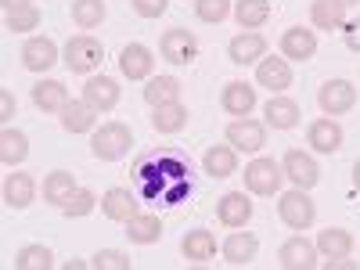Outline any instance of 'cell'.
Returning a JSON list of instances; mask_svg holds the SVG:
<instances>
[{
    "label": "cell",
    "mask_w": 360,
    "mask_h": 270,
    "mask_svg": "<svg viewBox=\"0 0 360 270\" xmlns=\"http://www.w3.org/2000/svg\"><path fill=\"white\" fill-rule=\"evenodd\" d=\"M130 144H134V134L127 123H119V119H112V123H101L94 134H90V152H94V159L101 162H119L130 155Z\"/></svg>",
    "instance_id": "obj_1"
},
{
    "label": "cell",
    "mask_w": 360,
    "mask_h": 270,
    "mask_svg": "<svg viewBox=\"0 0 360 270\" xmlns=\"http://www.w3.org/2000/svg\"><path fill=\"white\" fill-rule=\"evenodd\" d=\"M101 58H105V44L98 40V37H90V33H76V37H69V44H65V69L69 72H76V76H90L98 65H101Z\"/></svg>",
    "instance_id": "obj_2"
},
{
    "label": "cell",
    "mask_w": 360,
    "mask_h": 270,
    "mask_svg": "<svg viewBox=\"0 0 360 270\" xmlns=\"http://www.w3.org/2000/svg\"><path fill=\"white\" fill-rule=\"evenodd\" d=\"M242 176H245V191H249V195L270 198V195H278L281 184H285V166L274 162V159H266V155H259V159H252V162L245 166Z\"/></svg>",
    "instance_id": "obj_3"
},
{
    "label": "cell",
    "mask_w": 360,
    "mask_h": 270,
    "mask_svg": "<svg viewBox=\"0 0 360 270\" xmlns=\"http://www.w3.org/2000/svg\"><path fill=\"white\" fill-rule=\"evenodd\" d=\"M278 217H281V224L292 227V231H307V227H314V220H317V205L310 202V195H307L303 188H292V191H285V195L278 198Z\"/></svg>",
    "instance_id": "obj_4"
},
{
    "label": "cell",
    "mask_w": 360,
    "mask_h": 270,
    "mask_svg": "<svg viewBox=\"0 0 360 270\" xmlns=\"http://www.w3.org/2000/svg\"><path fill=\"white\" fill-rule=\"evenodd\" d=\"M159 51L166 62L173 65H191L195 58H198V37L191 33V29H166V33L159 37Z\"/></svg>",
    "instance_id": "obj_5"
},
{
    "label": "cell",
    "mask_w": 360,
    "mask_h": 270,
    "mask_svg": "<svg viewBox=\"0 0 360 270\" xmlns=\"http://www.w3.org/2000/svg\"><path fill=\"white\" fill-rule=\"evenodd\" d=\"M227 144L234 148V152H245V155H256L259 148L266 144V123H259V119H234V123L227 127Z\"/></svg>",
    "instance_id": "obj_6"
},
{
    "label": "cell",
    "mask_w": 360,
    "mask_h": 270,
    "mask_svg": "<svg viewBox=\"0 0 360 270\" xmlns=\"http://www.w3.org/2000/svg\"><path fill=\"white\" fill-rule=\"evenodd\" d=\"M317 105L324 115H346L353 105H356V86L349 79H328L321 90H317Z\"/></svg>",
    "instance_id": "obj_7"
},
{
    "label": "cell",
    "mask_w": 360,
    "mask_h": 270,
    "mask_svg": "<svg viewBox=\"0 0 360 270\" xmlns=\"http://www.w3.org/2000/svg\"><path fill=\"white\" fill-rule=\"evenodd\" d=\"M220 108H224L227 115H234V119L252 115V108H256V86L245 83V79L224 83V90H220Z\"/></svg>",
    "instance_id": "obj_8"
},
{
    "label": "cell",
    "mask_w": 360,
    "mask_h": 270,
    "mask_svg": "<svg viewBox=\"0 0 360 270\" xmlns=\"http://www.w3.org/2000/svg\"><path fill=\"white\" fill-rule=\"evenodd\" d=\"M281 166H285V180H292V188H303V191H310V188L317 184V180H321V169H317L314 155L299 152V148L285 152Z\"/></svg>",
    "instance_id": "obj_9"
},
{
    "label": "cell",
    "mask_w": 360,
    "mask_h": 270,
    "mask_svg": "<svg viewBox=\"0 0 360 270\" xmlns=\"http://www.w3.org/2000/svg\"><path fill=\"white\" fill-rule=\"evenodd\" d=\"M256 86H266L270 94H285L292 86V65L288 58H259L256 62Z\"/></svg>",
    "instance_id": "obj_10"
},
{
    "label": "cell",
    "mask_w": 360,
    "mask_h": 270,
    "mask_svg": "<svg viewBox=\"0 0 360 270\" xmlns=\"http://www.w3.org/2000/svg\"><path fill=\"white\" fill-rule=\"evenodd\" d=\"M317 242H307L303 234H295V238H288V242L278 249V263L285 266V270H314L317 266Z\"/></svg>",
    "instance_id": "obj_11"
},
{
    "label": "cell",
    "mask_w": 360,
    "mask_h": 270,
    "mask_svg": "<svg viewBox=\"0 0 360 270\" xmlns=\"http://www.w3.org/2000/svg\"><path fill=\"white\" fill-rule=\"evenodd\" d=\"M314 54H317V33L314 29L288 25L281 33V58H288V62H310Z\"/></svg>",
    "instance_id": "obj_12"
},
{
    "label": "cell",
    "mask_w": 360,
    "mask_h": 270,
    "mask_svg": "<svg viewBox=\"0 0 360 270\" xmlns=\"http://www.w3.org/2000/svg\"><path fill=\"white\" fill-rule=\"evenodd\" d=\"M119 72H123L127 79H152L155 72V54L148 51L144 44H127L123 51H119Z\"/></svg>",
    "instance_id": "obj_13"
},
{
    "label": "cell",
    "mask_w": 360,
    "mask_h": 270,
    "mask_svg": "<svg viewBox=\"0 0 360 270\" xmlns=\"http://www.w3.org/2000/svg\"><path fill=\"white\" fill-rule=\"evenodd\" d=\"M263 54H266V37L256 33V29H245V33L231 37V44H227V58L234 65H256Z\"/></svg>",
    "instance_id": "obj_14"
},
{
    "label": "cell",
    "mask_w": 360,
    "mask_h": 270,
    "mask_svg": "<svg viewBox=\"0 0 360 270\" xmlns=\"http://www.w3.org/2000/svg\"><path fill=\"white\" fill-rule=\"evenodd\" d=\"M22 65L29 72H47L58 65V44L51 37H29L22 44Z\"/></svg>",
    "instance_id": "obj_15"
},
{
    "label": "cell",
    "mask_w": 360,
    "mask_h": 270,
    "mask_svg": "<svg viewBox=\"0 0 360 270\" xmlns=\"http://www.w3.org/2000/svg\"><path fill=\"white\" fill-rule=\"evenodd\" d=\"M217 220L224 227H231V231L245 227L252 220V198H249V191H227L220 198V205H217Z\"/></svg>",
    "instance_id": "obj_16"
},
{
    "label": "cell",
    "mask_w": 360,
    "mask_h": 270,
    "mask_svg": "<svg viewBox=\"0 0 360 270\" xmlns=\"http://www.w3.org/2000/svg\"><path fill=\"white\" fill-rule=\"evenodd\" d=\"M307 144L314 148V152H321V155H335L342 148V127L335 123L332 115L314 119V123L307 127Z\"/></svg>",
    "instance_id": "obj_17"
},
{
    "label": "cell",
    "mask_w": 360,
    "mask_h": 270,
    "mask_svg": "<svg viewBox=\"0 0 360 270\" xmlns=\"http://www.w3.org/2000/svg\"><path fill=\"white\" fill-rule=\"evenodd\" d=\"M119 94H123V90H119V83H115L112 76H90V79L83 83V101L94 105L101 115L119 105Z\"/></svg>",
    "instance_id": "obj_18"
},
{
    "label": "cell",
    "mask_w": 360,
    "mask_h": 270,
    "mask_svg": "<svg viewBox=\"0 0 360 270\" xmlns=\"http://www.w3.org/2000/svg\"><path fill=\"white\" fill-rule=\"evenodd\" d=\"M58 115H62V130H65V134H94L101 112H98L94 105H86L83 98H79V101L69 98V105L58 112Z\"/></svg>",
    "instance_id": "obj_19"
},
{
    "label": "cell",
    "mask_w": 360,
    "mask_h": 270,
    "mask_svg": "<svg viewBox=\"0 0 360 270\" xmlns=\"http://www.w3.org/2000/svg\"><path fill=\"white\" fill-rule=\"evenodd\" d=\"M263 115H266V127L274 130H292L299 127V101L295 98H285V94H270V101L263 105Z\"/></svg>",
    "instance_id": "obj_20"
},
{
    "label": "cell",
    "mask_w": 360,
    "mask_h": 270,
    "mask_svg": "<svg viewBox=\"0 0 360 270\" xmlns=\"http://www.w3.org/2000/svg\"><path fill=\"white\" fill-rule=\"evenodd\" d=\"M256 256H259V238H256V234H249V231L227 234V242H224V259H227L231 266H249Z\"/></svg>",
    "instance_id": "obj_21"
},
{
    "label": "cell",
    "mask_w": 360,
    "mask_h": 270,
    "mask_svg": "<svg viewBox=\"0 0 360 270\" xmlns=\"http://www.w3.org/2000/svg\"><path fill=\"white\" fill-rule=\"evenodd\" d=\"M101 213H105L108 220H115V224L134 220V217H137V198H134V191H127V188H108V191L101 195Z\"/></svg>",
    "instance_id": "obj_22"
},
{
    "label": "cell",
    "mask_w": 360,
    "mask_h": 270,
    "mask_svg": "<svg viewBox=\"0 0 360 270\" xmlns=\"http://www.w3.org/2000/svg\"><path fill=\"white\" fill-rule=\"evenodd\" d=\"M180 252H184V259L188 263H195V266H202V263H209L217 256V238L209 234V231H188L184 238H180Z\"/></svg>",
    "instance_id": "obj_23"
},
{
    "label": "cell",
    "mask_w": 360,
    "mask_h": 270,
    "mask_svg": "<svg viewBox=\"0 0 360 270\" xmlns=\"http://www.w3.org/2000/svg\"><path fill=\"white\" fill-rule=\"evenodd\" d=\"M37 198V180L29 173H11L4 180V205L8 209H29Z\"/></svg>",
    "instance_id": "obj_24"
},
{
    "label": "cell",
    "mask_w": 360,
    "mask_h": 270,
    "mask_svg": "<svg viewBox=\"0 0 360 270\" xmlns=\"http://www.w3.org/2000/svg\"><path fill=\"white\" fill-rule=\"evenodd\" d=\"M202 169L213 176V180H224V176L238 173V152H234L231 144H213V148L202 155Z\"/></svg>",
    "instance_id": "obj_25"
},
{
    "label": "cell",
    "mask_w": 360,
    "mask_h": 270,
    "mask_svg": "<svg viewBox=\"0 0 360 270\" xmlns=\"http://www.w3.org/2000/svg\"><path fill=\"white\" fill-rule=\"evenodd\" d=\"M33 105L40 108V112H62L65 105H69V90H65V83L62 79H40L37 86H33Z\"/></svg>",
    "instance_id": "obj_26"
},
{
    "label": "cell",
    "mask_w": 360,
    "mask_h": 270,
    "mask_svg": "<svg viewBox=\"0 0 360 270\" xmlns=\"http://www.w3.org/2000/svg\"><path fill=\"white\" fill-rule=\"evenodd\" d=\"M188 108L180 105V101H169V105H159L155 108V115H152V127H155V134H162V137H176L180 130L188 127Z\"/></svg>",
    "instance_id": "obj_27"
},
{
    "label": "cell",
    "mask_w": 360,
    "mask_h": 270,
    "mask_svg": "<svg viewBox=\"0 0 360 270\" xmlns=\"http://www.w3.org/2000/svg\"><path fill=\"white\" fill-rule=\"evenodd\" d=\"M310 22H314V29H324V33H342L346 8H339L335 0H314L310 4Z\"/></svg>",
    "instance_id": "obj_28"
},
{
    "label": "cell",
    "mask_w": 360,
    "mask_h": 270,
    "mask_svg": "<svg viewBox=\"0 0 360 270\" xmlns=\"http://www.w3.org/2000/svg\"><path fill=\"white\" fill-rule=\"evenodd\" d=\"M317 252L324 259H339V256H349L353 252V234L346 227H324L317 234Z\"/></svg>",
    "instance_id": "obj_29"
},
{
    "label": "cell",
    "mask_w": 360,
    "mask_h": 270,
    "mask_svg": "<svg viewBox=\"0 0 360 270\" xmlns=\"http://www.w3.org/2000/svg\"><path fill=\"white\" fill-rule=\"evenodd\" d=\"M127 238L134 245H155L162 238V220L152 213H137L134 220H127Z\"/></svg>",
    "instance_id": "obj_30"
},
{
    "label": "cell",
    "mask_w": 360,
    "mask_h": 270,
    "mask_svg": "<svg viewBox=\"0 0 360 270\" xmlns=\"http://www.w3.org/2000/svg\"><path fill=\"white\" fill-rule=\"evenodd\" d=\"M180 79L176 76H152L148 79V86H144V101L152 105V108H159V105H169V101H180Z\"/></svg>",
    "instance_id": "obj_31"
},
{
    "label": "cell",
    "mask_w": 360,
    "mask_h": 270,
    "mask_svg": "<svg viewBox=\"0 0 360 270\" xmlns=\"http://www.w3.org/2000/svg\"><path fill=\"white\" fill-rule=\"evenodd\" d=\"M72 191H76V173H69V169H54V173L44 180V202H47V205L62 209Z\"/></svg>",
    "instance_id": "obj_32"
},
{
    "label": "cell",
    "mask_w": 360,
    "mask_h": 270,
    "mask_svg": "<svg viewBox=\"0 0 360 270\" xmlns=\"http://www.w3.org/2000/svg\"><path fill=\"white\" fill-rule=\"evenodd\" d=\"M25 155H29V137L22 130H11V127L0 130V162L18 166V162H25Z\"/></svg>",
    "instance_id": "obj_33"
},
{
    "label": "cell",
    "mask_w": 360,
    "mask_h": 270,
    "mask_svg": "<svg viewBox=\"0 0 360 270\" xmlns=\"http://www.w3.org/2000/svg\"><path fill=\"white\" fill-rule=\"evenodd\" d=\"M234 22L242 29H259L270 22V0H238L234 4Z\"/></svg>",
    "instance_id": "obj_34"
},
{
    "label": "cell",
    "mask_w": 360,
    "mask_h": 270,
    "mask_svg": "<svg viewBox=\"0 0 360 270\" xmlns=\"http://www.w3.org/2000/svg\"><path fill=\"white\" fill-rule=\"evenodd\" d=\"M54 266V252L47 245H22L15 252V270H51Z\"/></svg>",
    "instance_id": "obj_35"
},
{
    "label": "cell",
    "mask_w": 360,
    "mask_h": 270,
    "mask_svg": "<svg viewBox=\"0 0 360 270\" xmlns=\"http://www.w3.org/2000/svg\"><path fill=\"white\" fill-rule=\"evenodd\" d=\"M72 22L79 29H98L105 22V0H72Z\"/></svg>",
    "instance_id": "obj_36"
},
{
    "label": "cell",
    "mask_w": 360,
    "mask_h": 270,
    "mask_svg": "<svg viewBox=\"0 0 360 270\" xmlns=\"http://www.w3.org/2000/svg\"><path fill=\"white\" fill-rule=\"evenodd\" d=\"M195 15L205 25H220L231 15V0H195Z\"/></svg>",
    "instance_id": "obj_37"
},
{
    "label": "cell",
    "mask_w": 360,
    "mask_h": 270,
    "mask_svg": "<svg viewBox=\"0 0 360 270\" xmlns=\"http://www.w3.org/2000/svg\"><path fill=\"white\" fill-rule=\"evenodd\" d=\"M94 205H98V198H94V191H86V188H76L69 198H65V205H62V213L72 220V217H86V213H94Z\"/></svg>",
    "instance_id": "obj_38"
},
{
    "label": "cell",
    "mask_w": 360,
    "mask_h": 270,
    "mask_svg": "<svg viewBox=\"0 0 360 270\" xmlns=\"http://www.w3.org/2000/svg\"><path fill=\"white\" fill-rule=\"evenodd\" d=\"M90 266L94 270H130L134 259L127 252H119V249H98L94 256H90Z\"/></svg>",
    "instance_id": "obj_39"
},
{
    "label": "cell",
    "mask_w": 360,
    "mask_h": 270,
    "mask_svg": "<svg viewBox=\"0 0 360 270\" xmlns=\"http://www.w3.org/2000/svg\"><path fill=\"white\" fill-rule=\"evenodd\" d=\"M4 25L11 29V33H29V29H37V25H40V8H37V4H29V8L8 11Z\"/></svg>",
    "instance_id": "obj_40"
},
{
    "label": "cell",
    "mask_w": 360,
    "mask_h": 270,
    "mask_svg": "<svg viewBox=\"0 0 360 270\" xmlns=\"http://www.w3.org/2000/svg\"><path fill=\"white\" fill-rule=\"evenodd\" d=\"M130 8H134L137 18H162L169 0H130Z\"/></svg>",
    "instance_id": "obj_41"
},
{
    "label": "cell",
    "mask_w": 360,
    "mask_h": 270,
    "mask_svg": "<svg viewBox=\"0 0 360 270\" xmlns=\"http://www.w3.org/2000/svg\"><path fill=\"white\" fill-rule=\"evenodd\" d=\"M342 40H346V47H349V51H356V54H360V18H353V22H346V25H342Z\"/></svg>",
    "instance_id": "obj_42"
},
{
    "label": "cell",
    "mask_w": 360,
    "mask_h": 270,
    "mask_svg": "<svg viewBox=\"0 0 360 270\" xmlns=\"http://www.w3.org/2000/svg\"><path fill=\"white\" fill-rule=\"evenodd\" d=\"M11 115H15V94L11 90H0V123H11Z\"/></svg>",
    "instance_id": "obj_43"
},
{
    "label": "cell",
    "mask_w": 360,
    "mask_h": 270,
    "mask_svg": "<svg viewBox=\"0 0 360 270\" xmlns=\"http://www.w3.org/2000/svg\"><path fill=\"white\" fill-rule=\"evenodd\" d=\"M0 4H4V15H8V11H18V8H29V4H33V0H0Z\"/></svg>",
    "instance_id": "obj_44"
},
{
    "label": "cell",
    "mask_w": 360,
    "mask_h": 270,
    "mask_svg": "<svg viewBox=\"0 0 360 270\" xmlns=\"http://www.w3.org/2000/svg\"><path fill=\"white\" fill-rule=\"evenodd\" d=\"M353 188H356V191H360V159H356V162H353Z\"/></svg>",
    "instance_id": "obj_45"
},
{
    "label": "cell",
    "mask_w": 360,
    "mask_h": 270,
    "mask_svg": "<svg viewBox=\"0 0 360 270\" xmlns=\"http://www.w3.org/2000/svg\"><path fill=\"white\" fill-rule=\"evenodd\" d=\"M335 4H339V8H346V11H349V8H356V4H360V0H335Z\"/></svg>",
    "instance_id": "obj_46"
}]
</instances>
